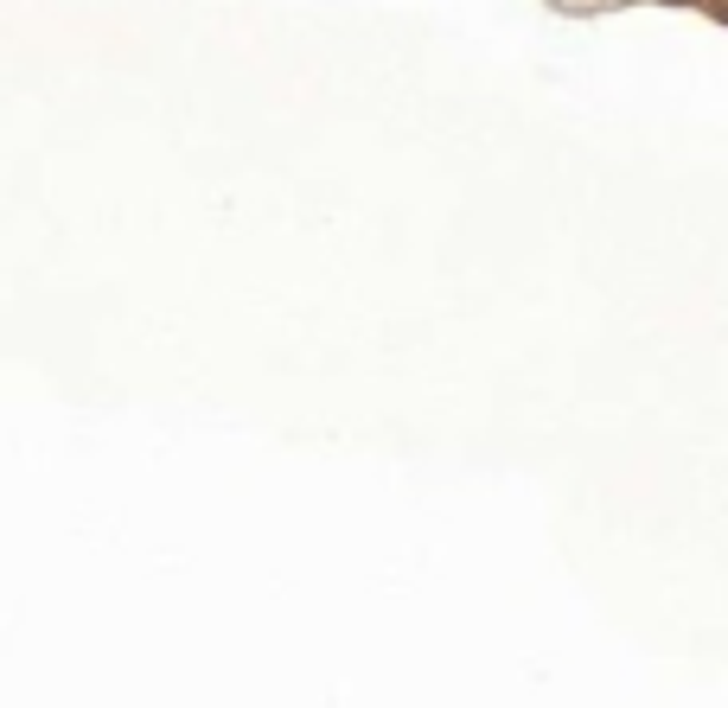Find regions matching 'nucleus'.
<instances>
[]
</instances>
